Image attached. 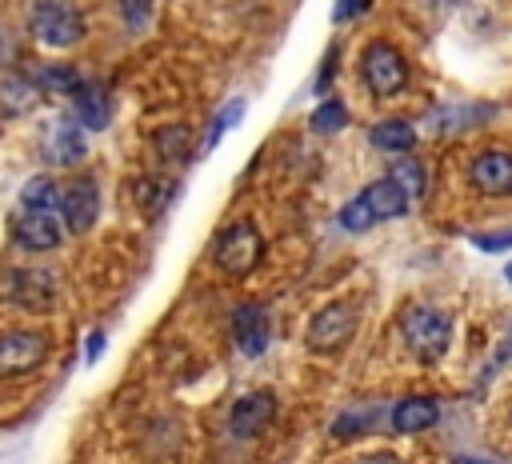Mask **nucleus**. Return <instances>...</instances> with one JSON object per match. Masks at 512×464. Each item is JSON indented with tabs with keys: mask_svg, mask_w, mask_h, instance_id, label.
<instances>
[{
	"mask_svg": "<svg viewBox=\"0 0 512 464\" xmlns=\"http://www.w3.org/2000/svg\"><path fill=\"white\" fill-rule=\"evenodd\" d=\"M356 320H360V312H356L352 300H332V304H324V308L308 320V332H304L308 352H320V356L340 352V348L356 336Z\"/></svg>",
	"mask_w": 512,
	"mask_h": 464,
	"instance_id": "1",
	"label": "nucleus"
},
{
	"mask_svg": "<svg viewBox=\"0 0 512 464\" xmlns=\"http://www.w3.org/2000/svg\"><path fill=\"white\" fill-rule=\"evenodd\" d=\"M360 80H364V88H368L376 100L396 96V92L408 84V60L396 52V44L372 40V44L364 48V56H360Z\"/></svg>",
	"mask_w": 512,
	"mask_h": 464,
	"instance_id": "2",
	"label": "nucleus"
},
{
	"mask_svg": "<svg viewBox=\"0 0 512 464\" xmlns=\"http://www.w3.org/2000/svg\"><path fill=\"white\" fill-rule=\"evenodd\" d=\"M28 32L44 48H72L84 40V20L76 8L60 4V0H40L28 16Z\"/></svg>",
	"mask_w": 512,
	"mask_h": 464,
	"instance_id": "3",
	"label": "nucleus"
},
{
	"mask_svg": "<svg viewBox=\"0 0 512 464\" xmlns=\"http://www.w3.org/2000/svg\"><path fill=\"white\" fill-rule=\"evenodd\" d=\"M264 256V236L252 220H236L232 228H224L220 244H216V264L224 276H248Z\"/></svg>",
	"mask_w": 512,
	"mask_h": 464,
	"instance_id": "4",
	"label": "nucleus"
},
{
	"mask_svg": "<svg viewBox=\"0 0 512 464\" xmlns=\"http://www.w3.org/2000/svg\"><path fill=\"white\" fill-rule=\"evenodd\" d=\"M404 340L420 360H440L448 352V344H452V320L440 308L420 304V308H412L404 316Z\"/></svg>",
	"mask_w": 512,
	"mask_h": 464,
	"instance_id": "5",
	"label": "nucleus"
},
{
	"mask_svg": "<svg viewBox=\"0 0 512 464\" xmlns=\"http://www.w3.org/2000/svg\"><path fill=\"white\" fill-rule=\"evenodd\" d=\"M52 352V340L36 328H16L0 336V376L16 380V376H32L36 368H44Z\"/></svg>",
	"mask_w": 512,
	"mask_h": 464,
	"instance_id": "6",
	"label": "nucleus"
},
{
	"mask_svg": "<svg viewBox=\"0 0 512 464\" xmlns=\"http://www.w3.org/2000/svg\"><path fill=\"white\" fill-rule=\"evenodd\" d=\"M60 216H64V228L68 232H88L100 216V188L92 176H80L72 180L64 192H60Z\"/></svg>",
	"mask_w": 512,
	"mask_h": 464,
	"instance_id": "7",
	"label": "nucleus"
},
{
	"mask_svg": "<svg viewBox=\"0 0 512 464\" xmlns=\"http://www.w3.org/2000/svg\"><path fill=\"white\" fill-rule=\"evenodd\" d=\"M4 300L20 304V308H32V312H44L52 308V296H56V280L48 272H32V268H20V272H8L4 284H0Z\"/></svg>",
	"mask_w": 512,
	"mask_h": 464,
	"instance_id": "8",
	"label": "nucleus"
},
{
	"mask_svg": "<svg viewBox=\"0 0 512 464\" xmlns=\"http://www.w3.org/2000/svg\"><path fill=\"white\" fill-rule=\"evenodd\" d=\"M12 236L24 252H52L64 240V220L56 212H20Z\"/></svg>",
	"mask_w": 512,
	"mask_h": 464,
	"instance_id": "9",
	"label": "nucleus"
},
{
	"mask_svg": "<svg viewBox=\"0 0 512 464\" xmlns=\"http://www.w3.org/2000/svg\"><path fill=\"white\" fill-rule=\"evenodd\" d=\"M272 416H276V396L272 392H248V396H240L232 404L228 428H232V436L252 440V436H260L272 424Z\"/></svg>",
	"mask_w": 512,
	"mask_h": 464,
	"instance_id": "10",
	"label": "nucleus"
},
{
	"mask_svg": "<svg viewBox=\"0 0 512 464\" xmlns=\"http://www.w3.org/2000/svg\"><path fill=\"white\" fill-rule=\"evenodd\" d=\"M268 336H272V320H268V308L248 300L232 312V340L240 344L244 356H260L268 348Z\"/></svg>",
	"mask_w": 512,
	"mask_h": 464,
	"instance_id": "11",
	"label": "nucleus"
},
{
	"mask_svg": "<svg viewBox=\"0 0 512 464\" xmlns=\"http://www.w3.org/2000/svg\"><path fill=\"white\" fill-rule=\"evenodd\" d=\"M468 176L484 196H512V152H480Z\"/></svg>",
	"mask_w": 512,
	"mask_h": 464,
	"instance_id": "12",
	"label": "nucleus"
},
{
	"mask_svg": "<svg viewBox=\"0 0 512 464\" xmlns=\"http://www.w3.org/2000/svg\"><path fill=\"white\" fill-rule=\"evenodd\" d=\"M72 104H76L80 128H92V132L108 128V120H112V96H108V88L100 80H80V88L72 92Z\"/></svg>",
	"mask_w": 512,
	"mask_h": 464,
	"instance_id": "13",
	"label": "nucleus"
},
{
	"mask_svg": "<svg viewBox=\"0 0 512 464\" xmlns=\"http://www.w3.org/2000/svg\"><path fill=\"white\" fill-rule=\"evenodd\" d=\"M84 152H88V140L80 132V120H56V128H52V136L44 144V156L52 164H76Z\"/></svg>",
	"mask_w": 512,
	"mask_h": 464,
	"instance_id": "14",
	"label": "nucleus"
},
{
	"mask_svg": "<svg viewBox=\"0 0 512 464\" xmlns=\"http://www.w3.org/2000/svg\"><path fill=\"white\" fill-rule=\"evenodd\" d=\"M360 200L368 204V212H372L376 220H396V216H404V212H408V204H412V200H408V196H404L388 176H384V180H372V184L360 192Z\"/></svg>",
	"mask_w": 512,
	"mask_h": 464,
	"instance_id": "15",
	"label": "nucleus"
},
{
	"mask_svg": "<svg viewBox=\"0 0 512 464\" xmlns=\"http://www.w3.org/2000/svg\"><path fill=\"white\" fill-rule=\"evenodd\" d=\"M440 420V404L432 396H408L392 408V428L396 432H424Z\"/></svg>",
	"mask_w": 512,
	"mask_h": 464,
	"instance_id": "16",
	"label": "nucleus"
},
{
	"mask_svg": "<svg viewBox=\"0 0 512 464\" xmlns=\"http://www.w3.org/2000/svg\"><path fill=\"white\" fill-rule=\"evenodd\" d=\"M60 184L48 176V172H40V176H32V180H24V188H20V208L24 212H56L60 208Z\"/></svg>",
	"mask_w": 512,
	"mask_h": 464,
	"instance_id": "17",
	"label": "nucleus"
},
{
	"mask_svg": "<svg viewBox=\"0 0 512 464\" xmlns=\"http://www.w3.org/2000/svg\"><path fill=\"white\" fill-rule=\"evenodd\" d=\"M152 148L164 164H180L192 156V132L184 124H168V128H156L152 132Z\"/></svg>",
	"mask_w": 512,
	"mask_h": 464,
	"instance_id": "18",
	"label": "nucleus"
},
{
	"mask_svg": "<svg viewBox=\"0 0 512 464\" xmlns=\"http://www.w3.org/2000/svg\"><path fill=\"white\" fill-rule=\"evenodd\" d=\"M372 144L384 152H412L416 148V124L412 120H380V124H372Z\"/></svg>",
	"mask_w": 512,
	"mask_h": 464,
	"instance_id": "19",
	"label": "nucleus"
},
{
	"mask_svg": "<svg viewBox=\"0 0 512 464\" xmlns=\"http://www.w3.org/2000/svg\"><path fill=\"white\" fill-rule=\"evenodd\" d=\"M132 192H136V208L144 216H160L168 208V200L176 196V184L172 180H160V176H144V180H136Z\"/></svg>",
	"mask_w": 512,
	"mask_h": 464,
	"instance_id": "20",
	"label": "nucleus"
},
{
	"mask_svg": "<svg viewBox=\"0 0 512 464\" xmlns=\"http://www.w3.org/2000/svg\"><path fill=\"white\" fill-rule=\"evenodd\" d=\"M36 84L24 80V76H8L0 80V116H24L32 104H36Z\"/></svg>",
	"mask_w": 512,
	"mask_h": 464,
	"instance_id": "21",
	"label": "nucleus"
},
{
	"mask_svg": "<svg viewBox=\"0 0 512 464\" xmlns=\"http://www.w3.org/2000/svg\"><path fill=\"white\" fill-rule=\"evenodd\" d=\"M388 180H392L408 200H420V196H424V168H420V160H396V164L388 168Z\"/></svg>",
	"mask_w": 512,
	"mask_h": 464,
	"instance_id": "22",
	"label": "nucleus"
},
{
	"mask_svg": "<svg viewBox=\"0 0 512 464\" xmlns=\"http://www.w3.org/2000/svg\"><path fill=\"white\" fill-rule=\"evenodd\" d=\"M380 416H384L380 408H352V412H340V416L332 420V436H336V440H352V436L368 432L372 420H380Z\"/></svg>",
	"mask_w": 512,
	"mask_h": 464,
	"instance_id": "23",
	"label": "nucleus"
},
{
	"mask_svg": "<svg viewBox=\"0 0 512 464\" xmlns=\"http://www.w3.org/2000/svg\"><path fill=\"white\" fill-rule=\"evenodd\" d=\"M36 88L72 96V92L80 88V72H76V68H68V64H48V68H40V72H36Z\"/></svg>",
	"mask_w": 512,
	"mask_h": 464,
	"instance_id": "24",
	"label": "nucleus"
},
{
	"mask_svg": "<svg viewBox=\"0 0 512 464\" xmlns=\"http://www.w3.org/2000/svg\"><path fill=\"white\" fill-rule=\"evenodd\" d=\"M468 120H472V112L464 116V104H440V108L428 112V132H432V136H452V132H460Z\"/></svg>",
	"mask_w": 512,
	"mask_h": 464,
	"instance_id": "25",
	"label": "nucleus"
},
{
	"mask_svg": "<svg viewBox=\"0 0 512 464\" xmlns=\"http://www.w3.org/2000/svg\"><path fill=\"white\" fill-rule=\"evenodd\" d=\"M348 124V108L340 104V100H320V108L312 112V128L320 132V136H332V132H340Z\"/></svg>",
	"mask_w": 512,
	"mask_h": 464,
	"instance_id": "26",
	"label": "nucleus"
},
{
	"mask_svg": "<svg viewBox=\"0 0 512 464\" xmlns=\"http://www.w3.org/2000/svg\"><path fill=\"white\" fill-rule=\"evenodd\" d=\"M336 220H340V228H344V232H368V228L376 224V216L368 212V204H364L360 196H356V200H348V204L340 208V216H336Z\"/></svg>",
	"mask_w": 512,
	"mask_h": 464,
	"instance_id": "27",
	"label": "nucleus"
},
{
	"mask_svg": "<svg viewBox=\"0 0 512 464\" xmlns=\"http://www.w3.org/2000/svg\"><path fill=\"white\" fill-rule=\"evenodd\" d=\"M152 4H156V0H120V16H124V24H128V28H144L148 16H152Z\"/></svg>",
	"mask_w": 512,
	"mask_h": 464,
	"instance_id": "28",
	"label": "nucleus"
},
{
	"mask_svg": "<svg viewBox=\"0 0 512 464\" xmlns=\"http://www.w3.org/2000/svg\"><path fill=\"white\" fill-rule=\"evenodd\" d=\"M368 8H372V0H336L332 20H336V24H344V20H352V16H364Z\"/></svg>",
	"mask_w": 512,
	"mask_h": 464,
	"instance_id": "29",
	"label": "nucleus"
},
{
	"mask_svg": "<svg viewBox=\"0 0 512 464\" xmlns=\"http://www.w3.org/2000/svg\"><path fill=\"white\" fill-rule=\"evenodd\" d=\"M472 244L484 252H500V248H512V232L508 236H472Z\"/></svg>",
	"mask_w": 512,
	"mask_h": 464,
	"instance_id": "30",
	"label": "nucleus"
},
{
	"mask_svg": "<svg viewBox=\"0 0 512 464\" xmlns=\"http://www.w3.org/2000/svg\"><path fill=\"white\" fill-rule=\"evenodd\" d=\"M356 464H404L396 452H364Z\"/></svg>",
	"mask_w": 512,
	"mask_h": 464,
	"instance_id": "31",
	"label": "nucleus"
},
{
	"mask_svg": "<svg viewBox=\"0 0 512 464\" xmlns=\"http://www.w3.org/2000/svg\"><path fill=\"white\" fill-rule=\"evenodd\" d=\"M100 352H104V332H92V336H88V344H84V356H88V360H96Z\"/></svg>",
	"mask_w": 512,
	"mask_h": 464,
	"instance_id": "32",
	"label": "nucleus"
},
{
	"mask_svg": "<svg viewBox=\"0 0 512 464\" xmlns=\"http://www.w3.org/2000/svg\"><path fill=\"white\" fill-rule=\"evenodd\" d=\"M332 64H336V48L328 52V60H324V72L316 76V92H320V88H328V80H332Z\"/></svg>",
	"mask_w": 512,
	"mask_h": 464,
	"instance_id": "33",
	"label": "nucleus"
},
{
	"mask_svg": "<svg viewBox=\"0 0 512 464\" xmlns=\"http://www.w3.org/2000/svg\"><path fill=\"white\" fill-rule=\"evenodd\" d=\"M452 464H492V460H476V456H456Z\"/></svg>",
	"mask_w": 512,
	"mask_h": 464,
	"instance_id": "34",
	"label": "nucleus"
},
{
	"mask_svg": "<svg viewBox=\"0 0 512 464\" xmlns=\"http://www.w3.org/2000/svg\"><path fill=\"white\" fill-rule=\"evenodd\" d=\"M504 276H508V280H512V264H508V268H504Z\"/></svg>",
	"mask_w": 512,
	"mask_h": 464,
	"instance_id": "35",
	"label": "nucleus"
}]
</instances>
